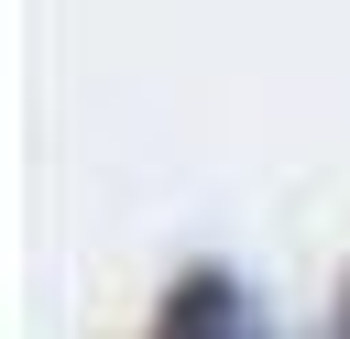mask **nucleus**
<instances>
[{
    "label": "nucleus",
    "instance_id": "nucleus-2",
    "mask_svg": "<svg viewBox=\"0 0 350 339\" xmlns=\"http://www.w3.org/2000/svg\"><path fill=\"white\" fill-rule=\"evenodd\" d=\"M339 328H350V306H339Z\"/></svg>",
    "mask_w": 350,
    "mask_h": 339
},
{
    "label": "nucleus",
    "instance_id": "nucleus-1",
    "mask_svg": "<svg viewBox=\"0 0 350 339\" xmlns=\"http://www.w3.org/2000/svg\"><path fill=\"white\" fill-rule=\"evenodd\" d=\"M230 317H241V284H230L219 262H197V273L175 284V306H164L153 339H230Z\"/></svg>",
    "mask_w": 350,
    "mask_h": 339
}]
</instances>
